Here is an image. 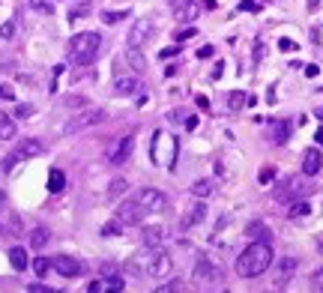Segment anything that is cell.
Masks as SVG:
<instances>
[{
  "instance_id": "obj_1",
  "label": "cell",
  "mask_w": 323,
  "mask_h": 293,
  "mask_svg": "<svg viewBox=\"0 0 323 293\" xmlns=\"http://www.w3.org/2000/svg\"><path fill=\"white\" fill-rule=\"evenodd\" d=\"M270 267H273V249H270V243L252 240V246L237 258V273H240L243 279H258V276H264Z\"/></svg>"
},
{
  "instance_id": "obj_2",
  "label": "cell",
  "mask_w": 323,
  "mask_h": 293,
  "mask_svg": "<svg viewBox=\"0 0 323 293\" xmlns=\"http://www.w3.org/2000/svg\"><path fill=\"white\" fill-rule=\"evenodd\" d=\"M102 51V36L87 30V33H78L69 39V60L78 63V66H90Z\"/></svg>"
},
{
  "instance_id": "obj_3",
  "label": "cell",
  "mask_w": 323,
  "mask_h": 293,
  "mask_svg": "<svg viewBox=\"0 0 323 293\" xmlns=\"http://www.w3.org/2000/svg\"><path fill=\"white\" fill-rule=\"evenodd\" d=\"M219 282H225V273L222 267H216L210 258H201L192 270V285L195 288H216Z\"/></svg>"
},
{
  "instance_id": "obj_4",
  "label": "cell",
  "mask_w": 323,
  "mask_h": 293,
  "mask_svg": "<svg viewBox=\"0 0 323 293\" xmlns=\"http://www.w3.org/2000/svg\"><path fill=\"white\" fill-rule=\"evenodd\" d=\"M174 159H177V138H171L165 132H156L153 135V162L174 171Z\"/></svg>"
},
{
  "instance_id": "obj_5",
  "label": "cell",
  "mask_w": 323,
  "mask_h": 293,
  "mask_svg": "<svg viewBox=\"0 0 323 293\" xmlns=\"http://www.w3.org/2000/svg\"><path fill=\"white\" fill-rule=\"evenodd\" d=\"M45 153V144L42 141H36V138H24V141H18V147L3 159V171H12L18 162H24V159H33V156H42Z\"/></svg>"
},
{
  "instance_id": "obj_6",
  "label": "cell",
  "mask_w": 323,
  "mask_h": 293,
  "mask_svg": "<svg viewBox=\"0 0 323 293\" xmlns=\"http://www.w3.org/2000/svg\"><path fill=\"white\" fill-rule=\"evenodd\" d=\"M105 111L102 108H84L81 114H75L66 126H63V132L66 135H75V132H84V129H90V126H99V123H105Z\"/></svg>"
},
{
  "instance_id": "obj_7",
  "label": "cell",
  "mask_w": 323,
  "mask_h": 293,
  "mask_svg": "<svg viewBox=\"0 0 323 293\" xmlns=\"http://www.w3.org/2000/svg\"><path fill=\"white\" fill-rule=\"evenodd\" d=\"M315 192V186H309V183H303L300 177H291L282 189H276L273 192V198L276 201H282V204H291V201H300V198H309Z\"/></svg>"
},
{
  "instance_id": "obj_8",
  "label": "cell",
  "mask_w": 323,
  "mask_h": 293,
  "mask_svg": "<svg viewBox=\"0 0 323 293\" xmlns=\"http://www.w3.org/2000/svg\"><path fill=\"white\" fill-rule=\"evenodd\" d=\"M132 150H135V135H120L111 144V150H108V162L111 165H126L129 156H132Z\"/></svg>"
},
{
  "instance_id": "obj_9",
  "label": "cell",
  "mask_w": 323,
  "mask_h": 293,
  "mask_svg": "<svg viewBox=\"0 0 323 293\" xmlns=\"http://www.w3.org/2000/svg\"><path fill=\"white\" fill-rule=\"evenodd\" d=\"M144 270H147V276H153V279H165V276L171 273V258H168V252H162V246L153 249Z\"/></svg>"
},
{
  "instance_id": "obj_10",
  "label": "cell",
  "mask_w": 323,
  "mask_h": 293,
  "mask_svg": "<svg viewBox=\"0 0 323 293\" xmlns=\"http://www.w3.org/2000/svg\"><path fill=\"white\" fill-rule=\"evenodd\" d=\"M135 201H138L147 213H162V210L168 207V198H165L162 192H156V189H141V192L135 195Z\"/></svg>"
},
{
  "instance_id": "obj_11",
  "label": "cell",
  "mask_w": 323,
  "mask_h": 293,
  "mask_svg": "<svg viewBox=\"0 0 323 293\" xmlns=\"http://www.w3.org/2000/svg\"><path fill=\"white\" fill-rule=\"evenodd\" d=\"M153 30H156L153 18H135V24H132V30H129V45L141 48V45L153 36Z\"/></svg>"
},
{
  "instance_id": "obj_12",
  "label": "cell",
  "mask_w": 323,
  "mask_h": 293,
  "mask_svg": "<svg viewBox=\"0 0 323 293\" xmlns=\"http://www.w3.org/2000/svg\"><path fill=\"white\" fill-rule=\"evenodd\" d=\"M117 219L123 222V225H141L144 219H147V210L132 198V201H126V204H120V210H117Z\"/></svg>"
},
{
  "instance_id": "obj_13",
  "label": "cell",
  "mask_w": 323,
  "mask_h": 293,
  "mask_svg": "<svg viewBox=\"0 0 323 293\" xmlns=\"http://www.w3.org/2000/svg\"><path fill=\"white\" fill-rule=\"evenodd\" d=\"M51 267H54L63 279H75V276H81V273H84L81 261H78V258H69V255H57V258H51Z\"/></svg>"
},
{
  "instance_id": "obj_14",
  "label": "cell",
  "mask_w": 323,
  "mask_h": 293,
  "mask_svg": "<svg viewBox=\"0 0 323 293\" xmlns=\"http://www.w3.org/2000/svg\"><path fill=\"white\" fill-rule=\"evenodd\" d=\"M21 234V216L9 207L0 210V237H18Z\"/></svg>"
},
{
  "instance_id": "obj_15",
  "label": "cell",
  "mask_w": 323,
  "mask_h": 293,
  "mask_svg": "<svg viewBox=\"0 0 323 293\" xmlns=\"http://www.w3.org/2000/svg\"><path fill=\"white\" fill-rule=\"evenodd\" d=\"M174 15H177L180 21L192 24V21L201 18V3H195V0H177V3H174Z\"/></svg>"
},
{
  "instance_id": "obj_16",
  "label": "cell",
  "mask_w": 323,
  "mask_h": 293,
  "mask_svg": "<svg viewBox=\"0 0 323 293\" xmlns=\"http://www.w3.org/2000/svg\"><path fill=\"white\" fill-rule=\"evenodd\" d=\"M297 273V258H279V267H276V288H288V282L294 279Z\"/></svg>"
},
{
  "instance_id": "obj_17",
  "label": "cell",
  "mask_w": 323,
  "mask_h": 293,
  "mask_svg": "<svg viewBox=\"0 0 323 293\" xmlns=\"http://www.w3.org/2000/svg\"><path fill=\"white\" fill-rule=\"evenodd\" d=\"M123 288H126V282H123L120 276H108V279L102 276L99 282H90V285H87L90 293H108V291H123Z\"/></svg>"
},
{
  "instance_id": "obj_18",
  "label": "cell",
  "mask_w": 323,
  "mask_h": 293,
  "mask_svg": "<svg viewBox=\"0 0 323 293\" xmlns=\"http://www.w3.org/2000/svg\"><path fill=\"white\" fill-rule=\"evenodd\" d=\"M138 90H141V81H138L135 75H126V78L120 75V78L114 81V96H135Z\"/></svg>"
},
{
  "instance_id": "obj_19",
  "label": "cell",
  "mask_w": 323,
  "mask_h": 293,
  "mask_svg": "<svg viewBox=\"0 0 323 293\" xmlns=\"http://www.w3.org/2000/svg\"><path fill=\"white\" fill-rule=\"evenodd\" d=\"M321 168H323L321 150H306V153H303V174L315 177V174H321Z\"/></svg>"
},
{
  "instance_id": "obj_20",
  "label": "cell",
  "mask_w": 323,
  "mask_h": 293,
  "mask_svg": "<svg viewBox=\"0 0 323 293\" xmlns=\"http://www.w3.org/2000/svg\"><path fill=\"white\" fill-rule=\"evenodd\" d=\"M123 60H126V66H129L132 72H138V75L147 69V57H144V54H141V48H135V45H129V48H126Z\"/></svg>"
},
{
  "instance_id": "obj_21",
  "label": "cell",
  "mask_w": 323,
  "mask_h": 293,
  "mask_svg": "<svg viewBox=\"0 0 323 293\" xmlns=\"http://www.w3.org/2000/svg\"><path fill=\"white\" fill-rule=\"evenodd\" d=\"M204 219H207V207H204V204H195V207L180 219V228H183V231H192V228H195L198 222H204Z\"/></svg>"
},
{
  "instance_id": "obj_22",
  "label": "cell",
  "mask_w": 323,
  "mask_h": 293,
  "mask_svg": "<svg viewBox=\"0 0 323 293\" xmlns=\"http://www.w3.org/2000/svg\"><path fill=\"white\" fill-rule=\"evenodd\" d=\"M141 240H144L147 249H159V246L168 240V234H165V228H147V231L141 234Z\"/></svg>"
},
{
  "instance_id": "obj_23",
  "label": "cell",
  "mask_w": 323,
  "mask_h": 293,
  "mask_svg": "<svg viewBox=\"0 0 323 293\" xmlns=\"http://www.w3.org/2000/svg\"><path fill=\"white\" fill-rule=\"evenodd\" d=\"M309 216H312V204H309L306 198L291 201V207H288V219H309Z\"/></svg>"
},
{
  "instance_id": "obj_24",
  "label": "cell",
  "mask_w": 323,
  "mask_h": 293,
  "mask_svg": "<svg viewBox=\"0 0 323 293\" xmlns=\"http://www.w3.org/2000/svg\"><path fill=\"white\" fill-rule=\"evenodd\" d=\"M63 189H66V174H63L60 168H51V174H48V192L57 195V192H63Z\"/></svg>"
},
{
  "instance_id": "obj_25",
  "label": "cell",
  "mask_w": 323,
  "mask_h": 293,
  "mask_svg": "<svg viewBox=\"0 0 323 293\" xmlns=\"http://www.w3.org/2000/svg\"><path fill=\"white\" fill-rule=\"evenodd\" d=\"M246 237H249V240H258V243H267V240H270V228H267L264 222H252V225L246 228Z\"/></svg>"
},
{
  "instance_id": "obj_26",
  "label": "cell",
  "mask_w": 323,
  "mask_h": 293,
  "mask_svg": "<svg viewBox=\"0 0 323 293\" xmlns=\"http://www.w3.org/2000/svg\"><path fill=\"white\" fill-rule=\"evenodd\" d=\"M9 264H12V270H15V273L27 270V264H30V261H27V252H24L21 246H15V249L9 252Z\"/></svg>"
},
{
  "instance_id": "obj_27",
  "label": "cell",
  "mask_w": 323,
  "mask_h": 293,
  "mask_svg": "<svg viewBox=\"0 0 323 293\" xmlns=\"http://www.w3.org/2000/svg\"><path fill=\"white\" fill-rule=\"evenodd\" d=\"M0 138H3V141H12V138H15V120H12V114H6V111H0Z\"/></svg>"
},
{
  "instance_id": "obj_28",
  "label": "cell",
  "mask_w": 323,
  "mask_h": 293,
  "mask_svg": "<svg viewBox=\"0 0 323 293\" xmlns=\"http://www.w3.org/2000/svg\"><path fill=\"white\" fill-rule=\"evenodd\" d=\"M246 105H249V96H246L243 90H231V93H228V108H231V111H243Z\"/></svg>"
},
{
  "instance_id": "obj_29",
  "label": "cell",
  "mask_w": 323,
  "mask_h": 293,
  "mask_svg": "<svg viewBox=\"0 0 323 293\" xmlns=\"http://www.w3.org/2000/svg\"><path fill=\"white\" fill-rule=\"evenodd\" d=\"M48 240H51L48 228H33V231H30V246H33V249H45Z\"/></svg>"
},
{
  "instance_id": "obj_30",
  "label": "cell",
  "mask_w": 323,
  "mask_h": 293,
  "mask_svg": "<svg viewBox=\"0 0 323 293\" xmlns=\"http://www.w3.org/2000/svg\"><path fill=\"white\" fill-rule=\"evenodd\" d=\"M216 192V186L210 183V180H198V183H192V195L195 198H210Z\"/></svg>"
},
{
  "instance_id": "obj_31",
  "label": "cell",
  "mask_w": 323,
  "mask_h": 293,
  "mask_svg": "<svg viewBox=\"0 0 323 293\" xmlns=\"http://www.w3.org/2000/svg\"><path fill=\"white\" fill-rule=\"evenodd\" d=\"M276 144H288L291 141V123L288 120H279L276 123V138H273Z\"/></svg>"
},
{
  "instance_id": "obj_32",
  "label": "cell",
  "mask_w": 323,
  "mask_h": 293,
  "mask_svg": "<svg viewBox=\"0 0 323 293\" xmlns=\"http://www.w3.org/2000/svg\"><path fill=\"white\" fill-rule=\"evenodd\" d=\"M126 15H129L126 9H105V12H102V21H105V24H120Z\"/></svg>"
},
{
  "instance_id": "obj_33",
  "label": "cell",
  "mask_w": 323,
  "mask_h": 293,
  "mask_svg": "<svg viewBox=\"0 0 323 293\" xmlns=\"http://www.w3.org/2000/svg\"><path fill=\"white\" fill-rule=\"evenodd\" d=\"M126 189H129V183H126L123 177H117V180H111V186H108V195H111V198H120Z\"/></svg>"
},
{
  "instance_id": "obj_34",
  "label": "cell",
  "mask_w": 323,
  "mask_h": 293,
  "mask_svg": "<svg viewBox=\"0 0 323 293\" xmlns=\"http://www.w3.org/2000/svg\"><path fill=\"white\" fill-rule=\"evenodd\" d=\"M30 9H36L42 15H54V0H30Z\"/></svg>"
},
{
  "instance_id": "obj_35",
  "label": "cell",
  "mask_w": 323,
  "mask_h": 293,
  "mask_svg": "<svg viewBox=\"0 0 323 293\" xmlns=\"http://www.w3.org/2000/svg\"><path fill=\"white\" fill-rule=\"evenodd\" d=\"M120 231H123V222H120V219L102 225V237H120Z\"/></svg>"
},
{
  "instance_id": "obj_36",
  "label": "cell",
  "mask_w": 323,
  "mask_h": 293,
  "mask_svg": "<svg viewBox=\"0 0 323 293\" xmlns=\"http://www.w3.org/2000/svg\"><path fill=\"white\" fill-rule=\"evenodd\" d=\"M48 270H51V261H48V258H36V261H33V273H36L39 279H45Z\"/></svg>"
},
{
  "instance_id": "obj_37",
  "label": "cell",
  "mask_w": 323,
  "mask_h": 293,
  "mask_svg": "<svg viewBox=\"0 0 323 293\" xmlns=\"http://www.w3.org/2000/svg\"><path fill=\"white\" fill-rule=\"evenodd\" d=\"M12 33H15V21H3V24H0V42L12 39Z\"/></svg>"
},
{
  "instance_id": "obj_38",
  "label": "cell",
  "mask_w": 323,
  "mask_h": 293,
  "mask_svg": "<svg viewBox=\"0 0 323 293\" xmlns=\"http://www.w3.org/2000/svg\"><path fill=\"white\" fill-rule=\"evenodd\" d=\"M84 15H90V3H81V6H75V9L69 12V18H72V21H78V18H84Z\"/></svg>"
},
{
  "instance_id": "obj_39",
  "label": "cell",
  "mask_w": 323,
  "mask_h": 293,
  "mask_svg": "<svg viewBox=\"0 0 323 293\" xmlns=\"http://www.w3.org/2000/svg\"><path fill=\"white\" fill-rule=\"evenodd\" d=\"M63 105H66V108H84V105H87V99H84V96H66V99H63Z\"/></svg>"
},
{
  "instance_id": "obj_40",
  "label": "cell",
  "mask_w": 323,
  "mask_h": 293,
  "mask_svg": "<svg viewBox=\"0 0 323 293\" xmlns=\"http://www.w3.org/2000/svg\"><path fill=\"white\" fill-rule=\"evenodd\" d=\"M15 117L18 120H30L33 117V105H15Z\"/></svg>"
},
{
  "instance_id": "obj_41",
  "label": "cell",
  "mask_w": 323,
  "mask_h": 293,
  "mask_svg": "<svg viewBox=\"0 0 323 293\" xmlns=\"http://www.w3.org/2000/svg\"><path fill=\"white\" fill-rule=\"evenodd\" d=\"M297 48H300V42H294V39H279V51H288V54H291V51H297Z\"/></svg>"
},
{
  "instance_id": "obj_42",
  "label": "cell",
  "mask_w": 323,
  "mask_h": 293,
  "mask_svg": "<svg viewBox=\"0 0 323 293\" xmlns=\"http://www.w3.org/2000/svg\"><path fill=\"white\" fill-rule=\"evenodd\" d=\"M240 9H243V12H261V3H258V0H243Z\"/></svg>"
},
{
  "instance_id": "obj_43",
  "label": "cell",
  "mask_w": 323,
  "mask_h": 293,
  "mask_svg": "<svg viewBox=\"0 0 323 293\" xmlns=\"http://www.w3.org/2000/svg\"><path fill=\"white\" fill-rule=\"evenodd\" d=\"M0 99L12 102V99H15V87H12V84H3V87H0Z\"/></svg>"
},
{
  "instance_id": "obj_44",
  "label": "cell",
  "mask_w": 323,
  "mask_h": 293,
  "mask_svg": "<svg viewBox=\"0 0 323 293\" xmlns=\"http://www.w3.org/2000/svg\"><path fill=\"white\" fill-rule=\"evenodd\" d=\"M312 288L323 293V267L318 270V273H315V276H312Z\"/></svg>"
},
{
  "instance_id": "obj_45",
  "label": "cell",
  "mask_w": 323,
  "mask_h": 293,
  "mask_svg": "<svg viewBox=\"0 0 323 293\" xmlns=\"http://www.w3.org/2000/svg\"><path fill=\"white\" fill-rule=\"evenodd\" d=\"M213 54H216V51H213V45H201V48H198V57H201V60H210Z\"/></svg>"
},
{
  "instance_id": "obj_46",
  "label": "cell",
  "mask_w": 323,
  "mask_h": 293,
  "mask_svg": "<svg viewBox=\"0 0 323 293\" xmlns=\"http://www.w3.org/2000/svg\"><path fill=\"white\" fill-rule=\"evenodd\" d=\"M273 177H276V171H273V168H264V171H261V183H264V186H270V183H273Z\"/></svg>"
},
{
  "instance_id": "obj_47",
  "label": "cell",
  "mask_w": 323,
  "mask_h": 293,
  "mask_svg": "<svg viewBox=\"0 0 323 293\" xmlns=\"http://www.w3.org/2000/svg\"><path fill=\"white\" fill-rule=\"evenodd\" d=\"M195 36H198V30H195V27H189V30H183V33L177 36V42H183V39H195Z\"/></svg>"
},
{
  "instance_id": "obj_48",
  "label": "cell",
  "mask_w": 323,
  "mask_h": 293,
  "mask_svg": "<svg viewBox=\"0 0 323 293\" xmlns=\"http://www.w3.org/2000/svg\"><path fill=\"white\" fill-rule=\"evenodd\" d=\"M102 276L108 279V276H117V267L114 264H102Z\"/></svg>"
},
{
  "instance_id": "obj_49",
  "label": "cell",
  "mask_w": 323,
  "mask_h": 293,
  "mask_svg": "<svg viewBox=\"0 0 323 293\" xmlns=\"http://www.w3.org/2000/svg\"><path fill=\"white\" fill-rule=\"evenodd\" d=\"M159 291H162V293H168V291H183V285H180V282H174V285H159Z\"/></svg>"
},
{
  "instance_id": "obj_50",
  "label": "cell",
  "mask_w": 323,
  "mask_h": 293,
  "mask_svg": "<svg viewBox=\"0 0 323 293\" xmlns=\"http://www.w3.org/2000/svg\"><path fill=\"white\" fill-rule=\"evenodd\" d=\"M306 75H309V78H318V75H321V66H315V63L306 66Z\"/></svg>"
},
{
  "instance_id": "obj_51",
  "label": "cell",
  "mask_w": 323,
  "mask_h": 293,
  "mask_svg": "<svg viewBox=\"0 0 323 293\" xmlns=\"http://www.w3.org/2000/svg\"><path fill=\"white\" fill-rule=\"evenodd\" d=\"M222 72H225V63H222V60H219V63H216V66H213V78H222Z\"/></svg>"
},
{
  "instance_id": "obj_52",
  "label": "cell",
  "mask_w": 323,
  "mask_h": 293,
  "mask_svg": "<svg viewBox=\"0 0 323 293\" xmlns=\"http://www.w3.org/2000/svg\"><path fill=\"white\" fill-rule=\"evenodd\" d=\"M177 51H180V45H174V48H165V51H162V54H159V57H174V54H177Z\"/></svg>"
},
{
  "instance_id": "obj_53",
  "label": "cell",
  "mask_w": 323,
  "mask_h": 293,
  "mask_svg": "<svg viewBox=\"0 0 323 293\" xmlns=\"http://www.w3.org/2000/svg\"><path fill=\"white\" fill-rule=\"evenodd\" d=\"M27 291H30V293H48V288H45V285H30Z\"/></svg>"
},
{
  "instance_id": "obj_54",
  "label": "cell",
  "mask_w": 323,
  "mask_h": 293,
  "mask_svg": "<svg viewBox=\"0 0 323 293\" xmlns=\"http://www.w3.org/2000/svg\"><path fill=\"white\" fill-rule=\"evenodd\" d=\"M198 108H207V111H210V99H207V96H198Z\"/></svg>"
},
{
  "instance_id": "obj_55",
  "label": "cell",
  "mask_w": 323,
  "mask_h": 293,
  "mask_svg": "<svg viewBox=\"0 0 323 293\" xmlns=\"http://www.w3.org/2000/svg\"><path fill=\"white\" fill-rule=\"evenodd\" d=\"M195 126H198V117H189V120H186V129H189V132H192V129H195Z\"/></svg>"
},
{
  "instance_id": "obj_56",
  "label": "cell",
  "mask_w": 323,
  "mask_h": 293,
  "mask_svg": "<svg viewBox=\"0 0 323 293\" xmlns=\"http://www.w3.org/2000/svg\"><path fill=\"white\" fill-rule=\"evenodd\" d=\"M315 141H318V144H321V147H323V129H318V135H315Z\"/></svg>"
},
{
  "instance_id": "obj_57",
  "label": "cell",
  "mask_w": 323,
  "mask_h": 293,
  "mask_svg": "<svg viewBox=\"0 0 323 293\" xmlns=\"http://www.w3.org/2000/svg\"><path fill=\"white\" fill-rule=\"evenodd\" d=\"M6 207V192H0V210Z\"/></svg>"
},
{
  "instance_id": "obj_58",
  "label": "cell",
  "mask_w": 323,
  "mask_h": 293,
  "mask_svg": "<svg viewBox=\"0 0 323 293\" xmlns=\"http://www.w3.org/2000/svg\"><path fill=\"white\" fill-rule=\"evenodd\" d=\"M318 246H321V252H323V240H321V243H318Z\"/></svg>"
}]
</instances>
